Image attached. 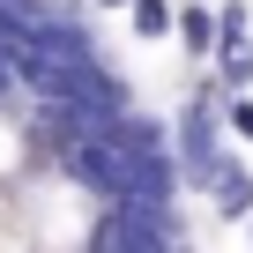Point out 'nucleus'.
<instances>
[{"instance_id": "obj_1", "label": "nucleus", "mask_w": 253, "mask_h": 253, "mask_svg": "<svg viewBox=\"0 0 253 253\" xmlns=\"http://www.w3.org/2000/svg\"><path fill=\"white\" fill-rule=\"evenodd\" d=\"M89 246H97V253H149V246H186V223H179L171 209H149V201H134V194H119V201H104V209H97V223H89Z\"/></svg>"}, {"instance_id": "obj_6", "label": "nucleus", "mask_w": 253, "mask_h": 253, "mask_svg": "<svg viewBox=\"0 0 253 253\" xmlns=\"http://www.w3.org/2000/svg\"><path fill=\"white\" fill-rule=\"evenodd\" d=\"M126 15H134V38H171V30H179V15H171V0H134Z\"/></svg>"}, {"instance_id": "obj_4", "label": "nucleus", "mask_w": 253, "mask_h": 253, "mask_svg": "<svg viewBox=\"0 0 253 253\" xmlns=\"http://www.w3.org/2000/svg\"><path fill=\"white\" fill-rule=\"evenodd\" d=\"M209 201H216V216H253V171L246 164H223L216 186H209Z\"/></svg>"}, {"instance_id": "obj_5", "label": "nucleus", "mask_w": 253, "mask_h": 253, "mask_svg": "<svg viewBox=\"0 0 253 253\" xmlns=\"http://www.w3.org/2000/svg\"><path fill=\"white\" fill-rule=\"evenodd\" d=\"M216 38H223V15H209V8H179V45H186L194 60H209Z\"/></svg>"}, {"instance_id": "obj_8", "label": "nucleus", "mask_w": 253, "mask_h": 253, "mask_svg": "<svg viewBox=\"0 0 253 253\" xmlns=\"http://www.w3.org/2000/svg\"><path fill=\"white\" fill-rule=\"evenodd\" d=\"M216 15H223V30H253V8H246V0H223Z\"/></svg>"}, {"instance_id": "obj_2", "label": "nucleus", "mask_w": 253, "mask_h": 253, "mask_svg": "<svg viewBox=\"0 0 253 253\" xmlns=\"http://www.w3.org/2000/svg\"><path fill=\"white\" fill-rule=\"evenodd\" d=\"M223 126H231V112H216V97H186L179 104V119H171V142H179V164H186V186H216V171L231 164L223 157Z\"/></svg>"}, {"instance_id": "obj_9", "label": "nucleus", "mask_w": 253, "mask_h": 253, "mask_svg": "<svg viewBox=\"0 0 253 253\" xmlns=\"http://www.w3.org/2000/svg\"><path fill=\"white\" fill-rule=\"evenodd\" d=\"M97 8H134V0H97Z\"/></svg>"}, {"instance_id": "obj_7", "label": "nucleus", "mask_w": 253, "mask_h": 253, "mask_svg": "<svg viewBox=\"0 0 253 253\" xmlns=\"http://www.w3.org/2000/svg\"><path fill=\"white\" fill-rule=\"evenodd\" d=\"M231 134L253 142V97H231Z\"/></svg>"}, {"instance_id": "obj_3", "label": "nucleus", "mask_w": 253, "mask_h": 253, "mask_svg": "<svg viewBox=\"0 0 253 253\" xmlns=\"http://www.w3.org/2000/svg\"><path fill=\"white\" fill-rule=\"evenodd\" d=\"M216 67H223V89H246L253 82V30H223L216 38Z\"/></svg>"}]
</instances>
